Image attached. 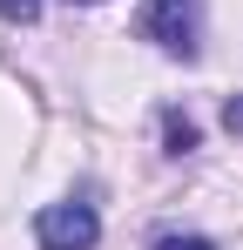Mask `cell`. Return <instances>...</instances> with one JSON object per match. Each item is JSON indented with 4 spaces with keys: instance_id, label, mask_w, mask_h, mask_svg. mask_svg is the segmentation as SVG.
Instances as JSON below:
<instances>
[{
    "instance_id": "obj_2",
    "label": "cell",
    "mask_w": 243,
    "mask_h": 250,
    "mask_svg": "<svg viewBox=\"0 0 243 250\" xmlns=\"http://www.w3.org/2000/svg\"><path fill=\"white\" fill-rule=\"evenodd\" d=\"M34 237H40V250H95L101 216H95L88 203H47L34 216Z\"/></svg>"
},
{
    "instance_id": "obj_4",
    "label": "cell",
    "mask_w": 243,
    "mask_h": 250,
    "mask_svg": "<svg viewBox=\"0 0 243 250\" xmlns=\"http://www.w3.org/2000/svg\"><path fill=\"white\" fill-rule=\"evenodd\" d=\"M0 14H7V21H20V27H27V21H40V0H0Z\"/></svg>"
},
{
    "instance_id": "obj_5",
    "label": "cell",
    "mask_w": 243,
    "mask_h": 250,
    "mask_svg": "<svg viewBox=\"0 0 243 250\" xmlns=\"http://www.w3.org/2000/svg\"><path fill=\"white\" fill-rule=\"evenodd\" d=\"M156 250H216L209 237H156Z\"/></svg>"
},
{
    "instance_id": "obj_3",
    "label": "cell",
    "mask_w": 243,
    "mask_h": 250,
    "mask_svg": "<svg viewBox=\"0 0 243 250\" xmlns=\"http://www.w3.org/2000/svg\"><path fill=\"white\" fill-rule=\"evenodd\" d=\"M196 142H202V128L189 122L182 108H162V149H169V156H189Z\"/></svg>"
},
{
    "instance_id": "obj_7",
    "label": "cell",
    "mask_w": 243,
    "mask_h": 250,
    "mask_svg": "<svg viewBox=\"0 0 243 250\" xmlns=\"http://www.w3.org/2000/svg\"><path fill=\"white\" fill-rule=\"evenodd\" d=\"M75 7H95V0H75Z\"/></svg>"
},
{
    "instance_id": "obj_6",
    "label": "cell",
    "mask_w": 243,
    "mask_h": 250,
    "mask_svg": "<svg viewBox=\"0 0 243 250\" xmlns=\"http://www.w3.org/2000/svg\"><path fill=\"white\" fill-rule=\"evenodd\" d=\"M223 128H230V135H243V95H230V102H223Z\"/></svg>"
},
{
    "instance_id": "obj_1",
    "label": "cell",
    "mask_w": 243,
    "mask_h": 250,
    "mask_svg": "<svg viewBox=\"0 0 243 250\" xmlns=\"http://www.w3.org/2000/svg\"><path fill=\"white\" fill-rule=\"evenodd\" d=\"M135 27H142V41H156L162 54H196L202 41V14L196 0H142V14H135Z\"/></svg>"
}]
</instances>
